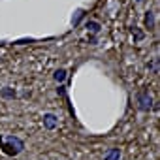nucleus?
I'll use <instances>...</instances> for the list:
<instances>
[{
	"label": "nucleus",
	"instance_id": "4",
	"mask_svg": "<svg viewBox=\"0 0 160 160\" xmlns=\"http://www.w3.org/2000/svg\"><path fill=\"white\" fill-rule=\"evenodd\" d=\"M119 158H121V149H111L104 156V160H119Z\"/></svg>",
	"mask_w": 160,
	"mask_h": 160
},
{
	"label": "nucleus",
	"instance_id": "3",
	"mask_svg": "<svg viewBox=\"0 0 160 160\" xmlns=\"http://www.w3.org/2000/svg\"><path fill=\"white\" fill-rule=\"evenodd\" d=\"M57 124H58L57 115H53V113H45V115H43V126H45L47 130H53Z\"/></svg>",
	"mask_w": 160,
	"mask_h": 160
},
{
	"label": "nucleus",
	"instance_id": "10",
	"mask_svg": "<svg viewBox=\"0 0 160 160\" xmlns=\"http://www.w3.org/2000/svg\"><path fill=\"white\" fill-rule=\"evenodd\" d=\"M4 151H6V154H17V151H15V149H12L10 145H4Z\"/></svg>",
	"mask_w": 160,
	"mask_h": 160
},
{
	"label": "nucleus",
	"instance_id": "6",
	"mask_svg": "<svg viewBox=\"0 0 160 160\" xmlns=\"http://www.w3.org/2000/svg\"><path fill=\"white\" fill-rule=\"evenodd\" d=\"M145 25H147L149 28H152V27H154V15H152V12H149V13L145 15Z\"/></svg>",
	"mask_w": 160,
	"mask_h": 160
},
{
	"label": "nucleus",
	"instance_id": "8",
	"mask_svg": "<svg viewBox=\"0 0 160 160\" xmlns=\"http://www.w3.org/2000/svg\"><path fill=\"white\" fill-rule=\"evenodd\" d=\"M83 15H85V12H83V10H77V12H75V15L72 17V23H73V25H77L79 21H81V17H83Z\"/></svg>",
	"mask_w": 160,
	"mask_h": 160
},
{
	"label": "nucleus",
	"instance_id": "5",
	"mask_svg": "<svg viewBox=\"0 0 160 160\" xmlns=\"http://www.w3.org/2000/svg\"><path fill=\"white\" fill-rule=\"evenodd\" d=\"M0 94H2V98H15V91L13 89H10V87H6V89H2L0 91Z\"/></svg>",
	"mask_w": 160,
	"mask_h": 160
},
{
	"label": "nucleus",
	"instance_id": "9",
	"mask_svg": "<svg viewBox=\"0 0 160 160\" xmlns=\"http://www.w3.org/2000/svg\"><path fill=\"white\" fill-rule=\"evenodd\" d=\"M87 28H89L91 32H94V34H96V32L100 30V25H98L96 21H91V23H87Z\"/></svg>",
	"mask_w": 160,
	"mask_h": 160
},
{
	"label": "nucleus",
	"instance_id": "1",
	"mask_svg": "<svg viewBox=\"0 0 160 160\" xmlns=\"http://www.w3.org/2000/svg\"><path fill=\"white\" fill-rule=\"evenodd\" d=\"M138 102H139V109H143V111H149L151 106H152V98H151V94L147 91L138 96Z\"/></svg>",
	"mask_w": 160,
	"mask_h": 160
},
{
	"label": "nucleus",
	"instance_id": "7",
	"mask_svg": "<svg viewBox=\"0 0 160 160\" xmlns=\"http://www.w3.org/2000/svg\"><path fill=\"white\" fill-rule=\"evenodd\" d=\"M64 79H66V70H57L55 72V81H64Z\"/></svg>",
	"mask_w": 160,
	"mask_h": 160
},
{
	"label": "nucleus",
	"instance_id": "2",
	"mask_svg": "<svg viewBox=\"0 0 160 160\" xmlns=\"http://www.w3.org/2000/svg\"><path fill=\"white\" fill-rule=\"evenodd\" d=\"M6 145H10L12 149H15L17 152H21L23 149H25V143L19 139V138H15V136H10V138H6Z\"/></svg>",
	"mask_w": 160,
	"mask_h": 160
},
{
	"label": "nucleus",
	"instance_id": "11",
	"mask_svg": "<svg viewBox=\"0 0 160 160\" xmlns=\"http://www.w3.org/2000/svg\"><path fill=\"white\" fill-rule=\"evenodd\" d=\"M134 38H136V40H141V38H143V32H136Z\"/></svg>",
	"mask_w": 160,
	"mask_h": 160
},
{
	"label": "nucleus",
	"instance_id": "12",
	"mask_svg": "<svg viewBox=\"0 0 160 160\" xmlns=\"http://www.w3.org/2000/svg\"><path fill=\"white\" fill-rule=\"evenodd\" d=\"M0 145H2V136H0Z\"/></svg>",
	"mask_w": 160,
	"mask_h": 160
}]
</instances>
